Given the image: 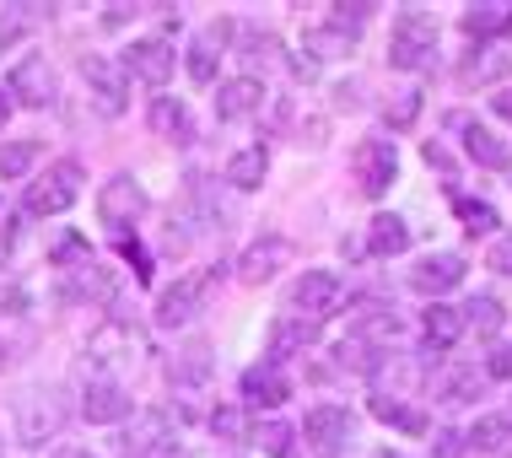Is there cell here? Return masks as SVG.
Masks as SVG:
<instances>
[{"label":"cell","mask_w":512,"mask_h":458,"mask_svg":"<svg viewBox=\"0 0 512 458\" xmlns=\"http://www.w3.org/2000/svg\"><path fill=\"white\" fill-rule=\"evenodd\" d=\"M65 421H71V405L60 399V388H22L11 399V437L22 448H44L49 437L65 432Z\"/></svg>","instance_id":"1"},{"label":"cell","mask_w":512,"mask_h":458,"mask_svg":"<svg viewBox=\"0 0 512 458\" xmlns=\"http://www.w3.org/2000/svg\"><path fill=\"white\" fill-rule=\"evenodd\" d=\"M146 362V335L130 324V318H108L98 335L87 340V372L92 378H119L124 372H135Z\"/></svg>","instance_id":"2"},{"label":"cell","mask_w":512,"mask_h":458,"mask_svg":"<svg viewBox=\"0 0 512 458\" xmlns=\"http://www.w3.org/2000/svg\"><path fill=\"white\" fill-rule=\"evenodd\" d=\"M227 270H232V265H205V270L184 275L178 286L162 291V297H157V329H184V324H195L200 308L216 297V286L227 281Z\"/></svg>","instance_id":"3"},{"label":"cell","mask_w":512,"mask_h":458,"mask_svg":"<svg viewBox=\"0 0 512 458\" xmlns=\"http://www.w3.org/2000/svg\"><path fill=\"white\" fill-rule=\"evenodd\" d=\"M437 54V22L426 11H399L394 17V33H389V65L394 71H426Z\"/></svg>","instance_id":"4"},{"label":"cell","mask_w":512,"mask_h":458,"mask_svg":"<svg viewBox=\"0 0 512 458\" xmlns=\"http://www.w3.org/2000/svg\"><path fill=\"white\" fill-rule=\"evenodd\" d=\"M173 442H178L173 415L168 410H141V415H135V426H124L119 458H184Z\"/></svg>","instance_id":"5"},{"label":"cell","mask_w":512,"mask_h":458,"mask_svg":"<svg viewBox=\"0 0 512 458\" xmlns=\"http://www.w3.org/2000/svg\"><path fill=\"white\" fill-rule=\"evenodd\" d=\"M81 76H87V87H92V108H98L103 119H124V108H130V76H124V65L108 60V54H87V60H81Z\"/></svg>","instance_id":"6"},{"label":"cell","mask_w":512,"mask_h":458,"mask_svg":"<svg viewBox=\"0 0 512 458\" xmlns=\"http://www.w3.org/2000/svg\"><path fill=\"white\" fill-rule=\"evenodd\" d=\"M146 205H151V200H146V189L135 184L130 173H114V178H108V184L98 189V221H103L108 232H119V238L146 216Z\"/></svg>","instance_id":"7"},{"label":"cell","mask_w":512,"mask_h":458,"mask_svg":"<svg viewBox=\"0 0 512 458\" xmlns=\"http://www.w3.org/2000/svg\"><path fill=\"white\" fill-rule=\"evenodd\" d=\"M81 194V162H54V168L38 178V184H27V216H60L71 211Z\"/></svg>","instance_id":"8"},{"label":"cell","mask_w":512,"mask_h":458,"mask_svg":"<svg viewBox=\"0 0 512 458\" xmlns=\"http://www.w3.org/2000/svg\"><path fill=\"white\" fill-rule=\"evenodd\" d=\"M351 173H356V189H362L367 200H378V194L399 178V151H394V141L367 135V141L351 151Z\"/></svg>","instance_id":"9"},{"label":"cell","mask_w":512,"mask_h":458,"mask_svg":"<svg viewBox=\"0 0 512 458\" xmlns=\"http://www.w3.org/2000/svg\"><path fill=\"white\" fill-rule=\"evenodd\" d=\"M286 265H292V238H281V232H265V238H254L238 254V281L243 286H265V281H275Z\"/></svg>","instance_id":"10"},{"label":"cell","mask_w":512,"mask_h":458,"mask_svg":"<svg viewBox=\"0 0 512 458\" xmlns=\"http://www.w3.org/2000/svg\"><path fill=\"white\" fill-rule=\"evenodd\" d=\"M340 297H345V286H340L335 270H308V275H297V286H292V313L318 324V318H329L340 308Z\"/></svg>","instance_id":"11"},{"label":"cell","mask_w":512,"mask_h":458,"mask_svg":"<svg viewBox=\"0 0 512 458\" xmlns=\"http://www.w3.org/2000/svg\"><path fill=\"white\" fill-rule=\"evenodd\" d=\"M302 437H308V448L313 453H340L345 442L356 437V415L345 410V405H313L308 410V421H302Z\"/></svg>","instance_id":"12"},{"label":"cell","mask_w":512,"mask_h":458,"mask_svg":"<svg viewBox=\"0 0 512 458\" xmlns=\"http://www.w3.org/2000/svg\"><path fill=\"white\" fill-rule=\"evenodd\" d=\"M135 399L130 388H124L119 378H92L87 372V388H81V415H87L92 426H108V421H130Z\"/></svg>","instance_id":"13"},{"label":"cell","mask_w":512,"mask_h":458,"mask_svg":"<svg viewBox=\"0 0 512 458\" xmlns=\"http://www.w3.org/2000/svg\"><path fill=\"white\" fill-rule=\"evenodd\" d=\"M448 124L464 135V151L480 162V168H491V173H507V168H512V146H507L496 130H486V124L469 119V114H448Z\"/></svg>","instance_id":"14"},{"label":"cell","mask_w":512,"mask_h":458,"mask_svg":"<svg viewBox=\"0 0 512 458\" xmlns=\"http://www.w3.org/2000/svg\"><path fill=\"white\" fill-rule=\"evenodd\" d=\"M6 92L17 97L22 108H49V103H54V71H49V60H44V54H27V60L11 65Z\"/></svg>","instance_id":"15"},{"label":"cell","mask_w":512,"mask_h":458,"mask_svg":"<svg viewBox=\"0 0 512 458\" xmlns=\"http://www.w3.org/2000/svg\"><path fill=\"white\" fill-rule=\"evenodd\" d=\"M124 76H135V81H146V87H162V81L173 76V65H178V54L162 44V38H135L130 49H124Z\"/></svg>","instance_id":"16"},{"label":"cell","mask_w":512,"mask_h":458,"mask_svg":"<svg viewBox=\"0 0 512 458\" xmlns=\"http://www.w3.org/2000/svg\"><path fill=\"white\" fill-rule=\"evenodd\" d=\"M464 254H426L421 265L410 270V286L421 291V297H432V302H442V291H453L464 281Z\"/></svg>","instance_id":"17"},{"label":"cell","mask_w":512,"mask_h":458,"mask_svg":"<svg viewBox=\"0 0 512 458\" xmlns=\"http://www.w3.org/2000/svg\"><path fill=\"white\" fill-rule=\"evenodd\" d=\"M286 399H292V383H286V372L275 362H254L243 372V405L254 410H281Z\"/></svg>","instance_id":"18"},{"label":"cell","mask_w":512,"mask_h":458,"mask_svg":"<svg viewBox=\"0 0 512 458\" xmlns=\"http://www.w3.org/2000/svg\"><path fill=\"white\" fill-rule=\"evenodd\" d=\"M405 335V324H399L394 308H383V302H362V313L351 318V340L372 345V351H383V345H394Z\"/></svg>","instance_id":"19"},{"label":"cell","mask_w":512,"mask_h":458,"mask_svg":"<svg viewBox=\"0 0 512 458\" xmlns=\"http://www.w3.org/2000/svg\"><path fill=\"white\" fill-rule=\"evenodd\" d=\"M146 124L162 135V141H173V146H189V141H195V119H189L184 97H151Z\"/></svg>","instance_id":"20"},{"label":"cell","mask_w":512,"mask_h":458,"mask_svg":"<svg viewBox=\"0 0 512 458\" xmlns=\"http://www.w3.org/2000/svg\"><path fill=\"white\" fill-rule=\"evenodd\" d=\"M259 103H265L259 76H232V81H221V92H216V119L221 124L248 119V114H259Z\"/></svg>","instance_id":"21"},{"label":"cell","mask_w":512,"mask_h":458,"mask_svg":"<svg viewBox=\"0 0 512 458\" xmlns=\"http://www.w3.org/2000/svg\"><path fill=\"white\" fill-rule=\"evenodd\" d=\"M313 340H318V324H308V318H297V313H281L270 324V356H265V362L281 367L286 356H302Z\"/></svg>","instance_id":"22"},{"label":"cell","mask_w":512,"mask_h":458,"mask_svg":"<svg viewBox=\"0 0 512 458\" xmlns=\"http://www.w3.org/2000/svg\"><path fill=\"white\" fill-rule=\"evenodd\" d=\"M464 453L475 458H507L512 453V415H480L464 432Z\"/></svg>","instance_id":"23"},{"label":"cell","mask_w":512,"mask_h":458,"mask_svg":"<svg viewBox=\"0 0 512 458\" xmlns=\"http://www.w3.org/2000/svg\"><path fill=\"white\" fill-rule=\"evenodd\" d=\"M421 335H426V351L421 356H442L453 340L464 335V313L448 308V302H432V308L421 313Z\"/></svg>","instance_id":"24"},{"label":"cell","mask_w":512,"mask_h":458,"mask_svg":"<svg viewBox=\"0 0 512 458\" xmlns=\"http://www.w3.org/2000/svg\"><path fill=\"white\" fill-rule=\"evenodd\" d=\"M405 248H410L405 216H394V211L372 216V227H367V254L372 259H394V254H405Z\"/></svg>","instance_id":"25"},{"label":"cell","mask_w":512,"mask_h":458,"mask_svg":"<svg viewBox=\"0 0 512 458\" xmlns=\"http://www.w3.org/2000/svg\"><path fill=\"white\" fill-rule=\"evenodd\" d=\"M464 33L469 38H502V33H512V0H480V6H464Z\"/></svg>","instance_id":"26"},{"label":"cell","mask_w":512,"mask_h":458,"mask_svg":"<svg viewBox=\"0 0 512 458\" xmlns=\"http://www.w3.org/2000/svg\"><path fill=\"white\" fill-rule=\"evenodd\" d=\"M265 173H270V146L265 141L243 146V151H232V157H227V184L232 189H259V184H265Z\"/></svg>","instance_id":"27"},{"label":"cell","mask_w":512,"mask_h":458,"mask_svg":"<svg viewBox=\"0 0 512 458\" xmlns=\"http://www.w3.org/2000/svg\"><path fill=\"white\" fill-rule=\"evenodd\" d=\"M507 71H512V54L491 49V44H480V49H469V54H464L459 81H464V87H480V81H502Z\"/></svg>","instance_id":"28"},{"label":"cell","mask_w":512,"mask_h":458,"mask_svg":"<svg viewBox=\"0 0 512 458\" xmlns=\"http://www.w3.org/2000/svg\"><path fill=\"white\" fill-rule=\"evenodd\" d=\"M211 367H216V362H211V345H205V340H189L184 351L168 362V378H173L178 388H195V383L211 378Z\"/></svg>","instance_id":"29"},{"label":"cell","mask_w":512,"mask_h":458,"mask_svg":"<svg viewBox=\"0 0 512 458\" xmlns=\"http://www.w3.org/2000/svg\"><path fill=\"white\" fill-rule=\"evenodd\" d=\"M459 313H464V329H475V335H486V340H491V335H502V324H507L502 302H496L491 291H475V297H469Z\"/></svg>","instance_id":"30"},{"label":"cell","mask_w":512,"mask_h":458,"mask_svg":"<svg viewBox=\"0 0 512 458\" xmlns=\"http://www.w3.org/2000/svg\"><path fill=\"white\" fill-rule=\"evenodd\" d=\"M480 394H486V372L480 367H453L448 378L437 383L442 405H469V399H480Z\"/></svg>","instance_id":"31"},{"label":"cell","mask_w":512,"mask_h":458,"mask_svg":"<svg viewBox=\"0 0 512 458\" xmlns=\"http://www.w3.org/2000/svg\"><path fill=\"white\" fill-rule=\"evenodd\" d=\"M44 157V141L38 135H27V141H0V178L6 184H17V178H27V168Z\"/></svg>","instance_id":"32"},{"label":"cell","mask_w":512,"mask_h":458,"mask_svg":"<svg viewBox=\"0 0 512 458\" xmlns=\"http://www.w3.org/2000/svg\"><path fill=\"white\" fill-rule=\"evenodd\" d=\"M453 216H459V227L469 232V238H491V232L502 227L496 205H491V200H469V194H459V200H453Z\"/></svg>","instance_id":"33"},{"label":"cell","mask_w":512,"mask_h":458,"mask_svg":"<svg viewBox=\"0 0 512 458\" xmlns=\"http://www.w3.org/2000/svg\"><path fill=\"white\" fill-rule=\"evenodd\" d=\"M372 415H378L383 426H399V432H410V437L426 432V415L410 410L405 399H394V394H378V399H372Z\"/></svg>","instance_id":"34"},{"label":"cell","mask_w":512,"mask_h":458,"mask_svg":"<svg viewBox=\"0 0 512 458\" xmlns=\"http://www.w3.org/2000/svg\"><path fill=\"white\" fill-rule=\"evenodd\" d=\"M38 11L44 6H0V49H17L27 33H33Z\"/></svg>","instance_id":"35"},{"label":"cell","mask_w":512,"mask_h":458,"mask_svg":"<svg viewBox=\"0 0 512 458\" xmlns=\"http://www.w3.org/2000/svg\"><path fill=\"white\" fill-rule=\"evenodd\" d=\"M372 11H378L372 0H356V6H345V0H340V6H329V33L356 38V33H362V27L372 22Z\"/></svg>","instance_id":"36"},{"label":"cell","mask_w":512,"mask_h":458,"mask_svg":"<svg viewBox=\"0 0 512 458\" xmlns=\"http://www.w3.org/2000/svg\"><path fill=\"white\" fill-rule=\"evenodd\" d=\"M49 265H54V270H87V265H92V243L76 238V232H65V238L49 248Z\"/></svg>","instance_id":"37"},{"label":"cell","mask_w":512,"mask_h":458,"mask_svg":"<svg viewBox=\"0 0 512 458\" xmlns=\"http://www.w3.org/2000/svg\"><path fill=\"white\" fill-rule=\"evenodd\" d=\"M254 442H259V448H265L270 458H292V453H297V448H292V442H297V432H292L286 421H265V426L254 432Z\"/></svg>","instance_id":"38"},{"label":"cell","mask_w":512,"mask_h":458,"mask_svg":"<svg viewBox=\"0 0 512 458\" xmlns=\"http://www.w3.org/2000/svg\"><path fill=\"white\" fill-rule=\"evenodd\" d=\"M275 54H281V38H275V33H248L243 38V65H248V71H259V65L270 71Z\"/></svg>","instance_id":"39"},{"label":"cell","mask_w":512,"mask_h":458,"mask_svg":"<svg viewBox=\"0 0 512 458\" xmlns=\"http://www.w3.org/2000/svg\"><path fill=\"white\" fill-rule=\"evenodd\" d=\"M211 432H216L221 442H243V437H248V426H243V410H238V405H221V410L211 415Z\"/></svg>","instance_id":"40"},{"label":"cell","mask_w":512,"mask_h":458,"mask_svg":"<svg viewBox=\"0 0 512 458\" xmlns=\"http://www.w3.org/2000/svg\"><path fill=\"white\" fill-rule=\"evenodd\" d=\"M189 76H195L200 87H211V81H216V49L205 44V38H200L195 49H189Z\"/></svg>","instance_id":"41"},{"label":"cell","mask_w":512,"mask_h":458,"mask_svg":"<svg viewBox=\"0 0 512 458\" xmlns=\"http://www.w3.org/2000/svg\"><path fill=\"white\" fill-rule=\"evenodd\" d=\"M415 114H421V92H399V103H389V124H394V130H410Z\"/></svg>","instance_id":"42"},{"label":"cell","mask_w":512,"mask_h":458,"mask_svg":"<svg viewBox=\"0 0 512 458\" xmlns=\"http://www.w3.org/2000/svg\"><path fill=\"white\" fill-rule=\"evenodd\" d=\"M432 458H464V432H453V426H437Z\"/></svg>","instance_id":"43"},{"label":"cell","mask_w":512,"mask_h":458,"mask_svg":"<svg viewBox=\"0 0 512 458\" xmlns=\"http://www.w3.org/2000/svg\"><path fill=\"white\" fill-rule=\"evenodd\" d=\"M119 248H124V259L135 265V286H146V281H151V254H146L141 243H130V238H124Z\"/></svg>","instance_id":"44"},{"label":"cell","mask_w":512,"mask_h":458,"mask_svg":"<svg viewBox=\"0 0 512 458\" xmlns=\"http://www.w3.org/2000/svg\"><path fill=\"white\" fill-rule=\"evenodd\" d=\"M421 157L432 162V168H437V173L453 184V157H448V146H442V141H426V146H421Z\"/></svg>","instance_id":"45"},{"label":"cell","mask_w":512,"mask_h":458,"mask_svg":"<svg viewBox=\"0 0 512 458\" xmlns=\"http://www.w3.org/2000/svg\"><path fill=\"white\" fill-rule=\"evenodd\" d=\"M486 378H502V383H512V345H502V351L486 362Z\"/></svg>","instance_id":"46"},{"label":"cell","mask_w":512,"mask_h":458,"mask_svg":"<svg viewBox=\"0 0 512 458\" xmlns=\"http://www.w3.org/2000/svg\"><path fill=\"white\" fill-rule=\"evenodd\" d=\"M491 270L496 275H512V238H496L491 243Z\"/></svg>","instance_id":"47"},{"label":"cell","mask_w":512,"mask_h":458,"mask_svg":"<svg viewBox=\"0 0 512 458\" xmlns=\"http://www.w3.org/2000/svg\"><path fill=\"white\" fill-rule=\"evenodd\" d=\"M135 17H141V6H124V0L103 6V22H108V27H124V22H135Z\"/></svg>","instance_id":"48"},{"label":"cell","mask_w":512,"mask_h":458,"mask_svg":"<svg viewBox=\"0 0 512 458\" xmlns=\"http://www.w3.org/2000/svg\"><path fill=\"white\" fill-rule=\"evenodd\" d=\"M292 71H297L302 81H313V76H318V60H313V54H308V60H297V65H292Z\"/></svg>","instance_id":"49"},{"label":"cell","mask_w":512,"mask_h":458,"mask_svg":"<svg viewBox=\"0 0 512 458\" xmlns=\"http://www.w3.org/2000/svg\"><path fill=\"white\" fill-rule=\"evenodd\" d=\"M496 114H502L512 124V92H496Z\"/></svg>","instance_id":"50"},{"label":"cell","mask_w":512,"mask_h":458,"mask_svg":"<svg viewBox=\"0 0 512 458\" xmlns=\"http://www.w3.org/2000/svg\"><path fill=\"white\" fill-rule=\"evenodd\" d=\"M11 108H17V103H11V92H6V87H0V130H6V119H11Z\"/></svg>","instance_id":"51"},{"label":"cell","mask_w":512,"mask_h":458,"mask_svg":"<svg viewBox=\"0 0 512 458\" xmlns=\"http://www.w3.org/2000/svg\"><path fill=\"white\" fill-rule=\"evenodd\" d=\"M60 458H92L87 448H60Z\"/></svg>","instance_id":"52"},{"label":"cell","mask_w":512,"mask_h":458,"mask_svg":"<svg viewBox=\"0 0 512 458\" xmlns=\"http://www.w3.org/2000/svg\"><path fill=\"white\" fill-rule=\"evenodd\" d=\"M0 372H6V345H0Z\"/></svg>","instance_id":"53"},{"label":"cell","mask_w":512,"mask_h":458,"mask_svg":"<svg viewBox=\"0 0 512 458\" xmlns=\"http://www.w3.org/2000/svg\"><path fill=\"white\" fill-rule=\"evenodd\" d=\"M378 458H405V453H378Z\"/></svg>","instance_id":"54"}]
</instances>
